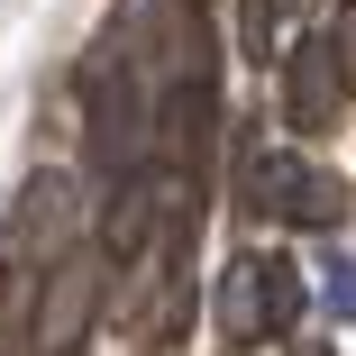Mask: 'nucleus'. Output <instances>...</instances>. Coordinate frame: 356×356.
Instances as JSON below:
<instances>
[{"instance_id": "obj_7", "label": "nucleus", "mask_w": 356, "mask_h": 356, "mask_svg": "<svg viewBox=\"0 0 356 356\" xmlns=\"http://www.w3.org/2000/svg\"><path fill=\"white\" fill-rule=\"evenodd\" d=\"M347 220V183L338 174H311L302 183V210H293V229H338Z\"/></svg>"}, {"instance_id": "obj_12", "label": "nucleus", "mask_w": 356, "mask_h": 356, "mask_svg": "<svg viewBox=\"0 0 356 356\" xmlns=\"http://www.w3.org/2000/svg\"><path fill=\"white\" fill-rule=\"evenodd\" d=\"M0 274H10V220H0Z\"/></svg>"}, {"instance_id": "obj_13", "label": "nucleus", "mask_w": 356, "mask_h": 356, "mask_svg": "<svg viewBox=\"0 0 356 356\" xmlns=\"http://www.w3.org/2000/svg\"><path fill=\"white\" fill-rule=\"evenodd\" d=\"M174 10H210V0H174Z\"/></svg>"}, {"instance_id": "obj_4", "label": "nucleus", "mask_w": 356, "mask_h": 356, "mask_svg": "<svg viewBox=\"0 0 356 356\" xmlns=\"http://www.w3.org/2000/svg\"><path fill=\"white\" fill-rule=\"evenodd\" d=\"M156 201H165V174H137L101 201V265H137L156 238Z\"/></svg>"}, {"instance_id": "obj_1", "label": "nucleus", "mask_w": 356, "mask_h": 356, "mask_svg": "<svg viewBox=\"0 0 356 356\" xmlns=\"http://www.w3.org/2000/svg\"><path fill=\"white\" fill-rule=\"evenodd\" d=\"M302 329V265L293 256H238L220 283V338L229 347H265V338H293Z\"/></svg>"}, {"instance_id": "obj_10", "label": "nucleus", "mask_w": 356, "mask_h": 356, "mask_svg": "<svg viewBox=\"0 0 356 356\" xmlns=\"http://www.w3.org/2000/svg\"><path fill=\"white\" fill-rule=\"evenodd\" d=\"M320 37H329V55H338V83H347V101H356V0H338V19H329Z\"/></svg>"}, {"instance_id": "obj_6", "label": "nucleus", "mask_w": 356, "mask_h": 356, "mask_svg": "<svg viewBox=\"0 0 356 356\" xmlns=\"http://www.w3.org/2000/svg\"><path fill=\"white\" fill-rule=\"evenodd\" d=\"M64 192H74L64 174H37V183H28V201H19V220H28V238H37V247H46V238H64V220H74V201H64Z\"/></svg>"}, {"instance_id": "obj_9", "label": "nucleus", "mask_w": 356, "mask_h": 356, "mask_svg": "<svg viewBox=\"0 0 356 356\" xmlns=\"http://www.w3.org/2000/svg\"><path fill=\"white\" fill-rule=\"evenodd\" d=\"M320 311H329V320H356V265H347V256L320 265Z\"/></svg>"}, {"instance_id": "obj_5", "label": "nucleus", "mask_w": 356, "mask_h": 356, "mask_svg": "<svg viewBox=\"0 0 356 356\" xmlns=\"http://www.w3.org/2000/svg\"><path fill=\"white\" fill-rule=\"evenodd\" d=\"M320 165H302V156H283V147H256L247 165H238V210L247 220H293L302 210V183H311Z\"/></svg>"}, {"instance_id": "obj_11", "label": "nucleus", "mask_w": 356, "mask_h": 356, "mask_svg": "<svg viewBox=\"0 0 356 356\" xmlns=\"http://www.w3.org/2000/svg\"><path fill=\"white\" fill-rule=\"evenodd\" d=\"M293 356H338V347L329 338H293Z\"/></svg>"}, {"instance_id": "obj_3", "label": "nucleus", "mask_w": 356, "mask_h": 356, "mask_svg": "<svg viewBox=\"0 0 356 356\" xmlns=\"http://www.w3.org/2000/svg\"><path fill=\"white\" fill-rule=\"evenodd\" d=\"M338 101H347V83H338L329 37L283 46V128H293V137H329L338 128Z\"/></svg>"}, {"instance_id": "obj_2", "label": "nucleus", "mask_w": 356, "mask_h": 356, "mask_svg": "<svg viewBox=\"0 0 356 356\" xmlns=\"http://www.w3.org/2000/svg\"><path fill=\"white\" fill-rule=\"evenodd\" d=\"M101 302H110V265H101V247H64V256L46 265V293H37L28 347H37V356H83Z\"/></svg>"}, {"instance_id": "obj_8", "label": "nucleus", "mask_w": 356, "mask_h": 356, "mask_svg": "<svg viewBox=\"0 0 356 356\" xmlns=\"http://www.w3.org/2000/svg\"><path fill=\"white\" fill-rule=\"evenodd\" d=\"M274 28H283V0H238V55H256V64H265V55H283V46H274Z\"/></svg>"}]
</instances>
